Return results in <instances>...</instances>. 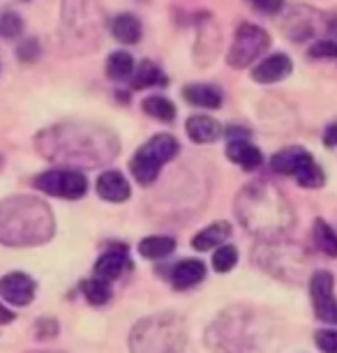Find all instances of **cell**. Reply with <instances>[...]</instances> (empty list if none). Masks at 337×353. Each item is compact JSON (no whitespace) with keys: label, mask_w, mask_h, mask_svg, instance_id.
<instances>
[{"label":"cell","mask_w":337,"mask_h":353,"mask_svg":"<svg viewBox=\"0 0 337 353\" xmlns=\"http://www.w3.org/2000/svg\"><path fill=\"white\" fill-rule=\"evenodd\" d=\"M54 217L37 199L21 196L0 203V243L3 245H37L51 238Z\"/></svg>","instance_id":"obj_1"},{"label":"cell","mask_w":337,"mask_h":353,"mask_svg":"<svg viewBox=\"0 0 337 353\" xmlns=\"http://www.w3.org/2000/svg\"><path fill=\"white\" fill-rule=\"evenodd\" d=\"M238 217L249 231L263 238H277L292 226L289 205L263 185H252L243 192L238 199Z\"/></svg>","instance_id":"obj_2"},{"label":"cell","mask_w":337,"mask_h":353,"mask_svg":"<svg viewBox=\"0 0 337 353\" xmlns=\"http://www.w3.org/2000/svg\"><path fill=\"white\" fill-rule=\"evenodd\" d=\"M187 342L183 319L178 314H155L134 325L130 337L132 353H183Z\"/></svg>","instance_id":"obj_3"},{"label":"cell","mask_w":337,"mask_h":353,"mask_svg":"<svg viewBox=\"0 0 337 353\" xmlns=\"http://www.w3.org/2000/svg\"><path fill=\"white\" fill-rule=\"evenodd\" d=\"M208 339L217 353H254L259 349V330L254 328V319H247L245 314L217 319L208 330Z\"/></svg>","instance_id":"obj_4"},{"label":"cell","mask_w":337,"mask_h":353,"mask_svg":"<svg viewBox=\"0 0 337 353\" xmlns=\"http://www.w3.org/2000/svg\"><path fill=\"white\" fill-rule=\"evenodd\" d=\"M178 150H181V145H178V141L171 134H155L132 157L130 171L134 176V181L141 185L155 183L160 169L178 155Z\"/></svg>","instance_id":"obj_5"},{"label":"cell","mask_w":337,"mask_h":353,"mask_svg":"<svg viewBox=\"0 0 337 353\" xmlns=\"http://www.w3.org/2000/svg\"><path fill=\"white\" fill-rule=\"evenodd\" d=\"M268 46H270V37L266 30L254 23H241L236 30L234 44H231V51L227 56V63L231 68L243 70V68H247V65L259 61L261 53L268 51Z\"/></svg>","instance_id":"obj_6"},{"label":"cell","mask_w":337,"mask_h":353,"mask_svg":"<svg viewBox=\"0 0 337 353\" xmlns=\"http://www.w3.org/2000/svg\"><path fill=\"white\" fill-rule=\"evenodd\" d=\"M35 188L49 196L58 199H81L88 192V181L81 171L72 169H54L44 171L35 178Z\"/></svg>","instance_id":"obj_7"},{"label":"cell","mask_w":337,"mask_h":353,"mask_svg":"<svg viewBox=\"0 0 337 353\" xmlns=\"http://www.w3.org/2000/svg\"><path fill=\"white\" fill-rule=\"evenodd\" d=\"M309 293L314 301V312L321 321L337 325V301L333 296V275L328 270H316L309 279Z\"/></svg>","instance_id":"obj_8"},{"label":"cell","mask_w":337,"mask_h":353,"mask_svg":"<svg viewBox=\"0 0 337 353\" xmlns=\"http://www.w3.org/2000/svg\"><path fill=\"white\" fill-rule=\"evenodd\" d=\"M37 286L25 272H10V275L0 277V298L5 303L14 305V307H25L35 298Z\"/></svg>","instance_id":"obj_9"},{"label":"cell","mask_w":337,"mask_h":353,"mask_svg":"<svg viewBox=\"0 0 337 353\" xmlns=\"http://www.w3.org/2000/svg\"><path fill=\"white\" fill-rule=\"evenodd\" d=\"M292 58L287 53H273L252 68V79L256 83H277L292 74Z\"/></svg>","instance_id":"obj_10"},{"label":"cell","mask_w":337,"mask_h":353,"mask_svg":"<svg viewBox=\"0 0 337 353\" xmlns=\"http://www.w3.org/2000/svg\"><path fill=\"white\" fill-rule=\"evenodd\" d=\"M95 188H97V194H100L104 201H111V203L127 201L132 194L127 178H125L121 171H104L102 176L97 178Z\"/></svg>","instance_id":"obj_11"},{"label":"cell","mask_w":337,"mask_h":353,"mask_svg":"<svg viewBox=\"0 0 337 353\" xmlns=\"http://www.w3.org/2000/svg\"><path fill=\"white\" fill-rule=\"evenodd\" d=\"M130 265H132V261H130L127 250H125V248H114V250L104 252V254L97 259V263H95V277L111 282V279L121 277L123 272L130 268Z\"/></svg>","instance_id":"obj_12"},{"label":"cell","mask_w":337,"mask_h":353,"mask_svg":"<svg viewBox=\"0 0 337 353\" xmlns=\"http://www.w3.org/2000/svg\"><path fill=\"white\" fill-rule=\"evenodd\" d=\"M312 162V155L305 148H298V145H292V148H284L277 155H273V166L275 173H282V176H296L300 173L305 166Z\"/></svg>","instance_id":"obj_13"},{"label":"cell","mask_w":337,"mask_h":353,"mask_svg":"<svg viewBox=\"0 0 337 353\" xmlns=\"http://www.w3.org/2000/svg\"><path fill=\"white\" fill-rule=\"evenodd\" d=\"M185 132L194 143H215L222 137V125L208 116H190Z\"/></svg>","instance_id":"obj_14"},{"label":"cell","mask_w":337,"mask_h":353,"mask_svg":"<svg viewBox=\"0 0 337 353\" xmlns=\"http://www.w3.org/2000/svg\"><path fill=\"white\" fill-rule=\"evenodd\" d=\"M227 155H229L231 162L243 166L245 171L259 169L261 162H263L261 150L256 148L254 143H249L247 139H234V141L227 145Z\"/></svg>","instance_id":"obj_15"},{"label":"cell","mask_w":337,"mask_h":353,"mask_svg":"<svg viewBox=\"0 0 337 353\" xmlns=\"http://www.w3.org/2000/svg\"><path fill=\"white\" fill-rule=\"evenodd\" d=\"M206 277V263L199 259H185V261L176 263V268L171 270V284L176 289H192Z\"/></svg>","instance_id":"obj_16"},{"label":"cell","mask_w":337,"mask_h":353,"mask_svg":"<svg viewBox=\"0 0 337 353\" xmlns=\"http://www.w3.org/2000/svg\"><path fill=\"white\" fill-rule=\"evenodd\" d=\"M183 97L187 99L190 104L201 106V109H220L224 102V92L215 85H206V83H192L183 88Z\"/></svg>","instance_id":"obj_17"},{"label":"cell","mask_w":337,"mask_h":353,"mask_svg":"<svg viewBox=\"0 0 337 353\" xmlns=\"http://www.w3.org/2000/svg\"><path fill=\"white\" fill-rule=\"evenodd\" d=\"M229 236H231V226L227 222H213L192 238V248L196 252H208L224 245V241H229Z\"/></svg>","instance_id":"obj_18"},{"label":"cell","mask_w":337,"mask_h":353,"mask_svg":"<svg viewBox=\"0 0 337 353\" xmlns=\"http://www.w3.org/2000/svg\"><path fill=\"white\" fill-rule=\"evenodd\" d=\"M132 88L134 90H143V88H155V85H167L169 79L167 74L157 68L155 63L150 61H143L139 68L134 70V74H132Z\"/></svg>","instance_id":"obj_19"},{"label":"cell","mask_w":337,"mask_h":353,"mask_svg":"<svg viewBox=\"0 0 337 353\" xmlns=\"http://www.w3.org/2000/svg\"><path fill=\"white\" fill-rule=\"evenodd\" d=\"M111 35L123 44H136L141 39V21L134 14H118L111 21Z\"/></svg>","instance_id":"obj_20"},{"label":"cell","mask_w":337,"mask_h":353,"mask_svg":"<svg viewBox=\"0 0 337 353\" xmlns=\"http://www.w3.org/2000/svg\"><path fill=\"white\" fill-rule=\"evenodd\" d=\"M136 70V63L127 51H114L107 58V77L114 81H130Z\"/></svg>","instance_id":"obj_21"},{"label":"cell","mask_w":337,"mask_h":353,"mask_svg":"<svg viewBox=\"0 0 337 353\" xmlns=\"http://www.w3.org/2000/svg\"><path fill=\"white\" fill-rule=\"evenodd\" d=\"M174 250H176V241L169 236H150L139 243V254L143 259H150V261L169 256Z\"/></svg>","instance_id":"obj_22"},{"label":"cell","mask_w":337,"mask_h":353,"mask_svg":"<svg viewBox=\"0 0 337 353\" xmlns=\"http://www.w3.org/2000/svg\"><path fill=\"white\" fill-rule=\"evenodd\" d=\"M141 109L146 111L150 118H155V121H160V123H171L176 118V104L162 95L146 97L141 104Z\"/></svg>","instance_id":"obj_23"},{"label":"cell","mask_w":337,"mask_h":353,"mask_svg":"<svg viewBox=\"0 0 337 353\" xmlns=\"http://www.w3.org/2000/svg\"><path fill=\"white\" fill-rule=\"evenodd\" d=\"M314 243L326 256H337V233L326 219L314 222Z\"/></svg>","instance_id":"obj_24"},{"label":"cell","mask_w":337,"mask_h":353,"mask_svg":"<svg viewBox=\"0 0 337 353\" xmlns=\"http://www.w3.org/2000/svg\"><path fill=\"white\" fill-rule=\"evenodd\" d=\"M83 296L88 298V303L92 305H104L111 301V289L107 284V279L92 277L88 282H83Z\"/></svg>","instance_id":"obj_25"},{"label":"cell","mask_w":337,"mask_h":353,"mask_svg":"<svg viewBox=\"0 0 337 353\" xmlns=\"http://www.w3.org/2000/svg\"><path fill=\"white\" fill-rule=\"evenodd\" d=\"M296 181H298V185H303V188H309V190H316V188H321L323 185V171H321V166L314 162H309L305 169H303L300 173H296Z\"/></svg>","instance_id":"obj_26"},{"label":"cell","mask_w":337,"mask_h":353,"mask_svg":"<svg viewBox=\"0 0 337 353\" xmlns=\"http://www.w3.org/2000/svg\"><path fill=\"white\" fill-rule=\"evenodd\" d=\"M238 263V252L231 245H220L217 252L213 254V268L217 272H229Z\"/></svg>","instance_id":"obj_27"},{"label":"cell","mask_w":337,"mask_h":353,"mask_svg":"<svg viewBox=\"0 0 337 353\" xmlns=\"http://www.w3.org/2000/svg\"><path fill=\"white\" fill-rule=\"evenodd\" d=\"M21 30H23L21 17H17L14 12H5V14H0V37L14 39V37L21 35Z\"/></svg>","instance_id":"obj_28"},{"label":"cell","mask_w":337,"mask_h":353,"mask_svg":"<svg viewBox=\"0 0 337 353\" xmlns=\"http://www.w3.org/2000/svg\"><path fill=\"white\" fill-rule=\"evenodd\" d=\"M316 346L323 353H337V330L335 328H323L314 335Z\"/></svg>","instance_id":"obj_29"},{"label":"cell","mask_w":337,"mask_h":353,"mask_svg":"<svg viewBox=\"0 0 337 353\" xmlns=\"http://www.w3.org/2000/svg\"><path fill=\"white\" fill-rule=\"evenodd\" d=\"M309 58H337V39H321L309 46Z\"/></svg>","instance_id":"obj_30"},{"label":"cell","mask_w":337,"mask_h":353,"mask_svg":"<svg viewBox=\"0 0 337 353\" xmlns=\"http://www.w3.org/2000/svg\"><path fill=\"white\" fill-rule=\"evenodd\" d=\"M256 10L263 12V14H275L282 8V0H254Z\"/></svg>","instance_id":"obj_31"},{"label":"cell","mask_w":337,"mask_h":353,"mask_svg":"<svg viewBox=\"0 0 337 353\" xmlns=\"http://www.w3.org/2000/svg\"><path fill=\"white\" fill-rule=\"evenodd\" d=\"M323 145L326 148H337V123H330L323 132Z\"/></svg>","instance_id":"obj_32"},{"label":"cell","mask_w":337,"mask_h":353,"mask_svg":"<svg viewBox=\"0 0 337 353\" xmlns=\"http://www.w3.org/2000/svg\"><path fill=\"white\" fill-rule=\"evenodd\" d=\"M10 321H14V314H12L8 307L0 305V323H10Z\"/></svg>","instance_id":"obj_33"},{"label":"cell","mask_w":337,"mask_h":353,"mask_svg":"<svg viewBox=\"0 0 337 353\" xmlns=\"http://www.w3.org/2000/svg\"><path fill=\"white\" fill-rule=\"evenodd\" d=\"M37 353H58V351H37Z\"/></svg>","instance_id":"obj_34"},{"label":"cell","mask_w":337,"mask_h":353,"mask_svg":"<svg viewBox=\"0 0 337 353\" xmlns=\"http://www.w3.org/2000/svg\"><path fill=\"white\" fill-rule=\"evenodd\" d=\"M252 3H254V0H252Z\"/></svg>","instance_id":"obj_35"}]
</instances>
